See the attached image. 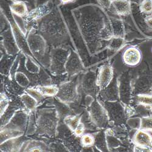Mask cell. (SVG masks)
<instances>
[{
    "instance_id": "obj_22",
    "label": "cell",
    "mask_w": 152,
    "mask_h": 152,
    "mask_svg": "<svg viewBox=\"0 0 152 152\" xmlns=\"http://www.w3.org/2000/svg\"><path fill=\"white\" fill-rule=\"evenodd\" d=\"M37 88L44 96L47 97L56 96L58 92V87L54 85H41L38 86Z\"/></svg>"
},
{
    "instance_id": "obj_31",
    "label": "cell",
    "mask_w": 152,
    "mask_h": 152,
    "mask_svg": "<svg viewBox=\"0 0 152 152\" xmlns=\"http://www.w3.org/2000/svg\"><path fill=\"white\" fill-rule=\"evenodd\" d=\"M137 102L142 105H152V96L147 95H140L137 97Z\"/></svg>"
},
{
    "instance_id": "obj_5",
    "label": "cell",
    "mask_w": 152,
    "mask_h": 152,
    "mask_svg": "<svg viewBox=\"0 0 152 152\" xmlns=\"http://www.w3.org/2000/svg\"><path fill=\"white\" fill-rule=\"evenodd\" d=\"M71 49L65 46L53 48L50 50L49 70L53 74L60 75L66 74L65 65Z\"/></svg>"
},
{
    "instance_id": "obj_18",
    "label": "cell",
    "mask_w": 152,
    "mask_h": 152,
    "mask_svg": "<svg viewBox=\"0 0 152 152\" xmlns=\"http://www.w3.org/2000/svg\"><path fill=\"white\" fill-rule=\"evenodd\" d=\"M17 57V56H11L5 53L1 58V73L2 74L7 75L8 74H10L11 68Z\"/></svg>"
},
{
    "instance_id": "obj_12",
    "label": "cell",
    "mask_w": 152,
    "mask_h": 152,
    "mask_svg": "<svg viewBox=\"0 0 152 152\" xmlns=\"http://www.w3.org/2000/svg\"><path fill=\"white\" fill-rule=\"evenodd\" d=\"M142 59V54L137 48L130 46L125 49L122 54V60L126 65L135 66L140 63Z\"/></svg>"
},
{
    "instance_id": "obj_36",
    "label": "cell",
    "mask_w": 152,
    "mask_h": 152,
    "mask_svg": "<svg viewBox=\"0 0 152 152\" xmlns=\"http://www.w3.org/2000/svg\"><path fill=\"white\" fill-rule=\"evenodd\" d=\"M52 0H35V7L45 5L46 4H48ZM58 1H59V0H58Z\"/></svg>"
},
{
    "instance_id": "obj_39",
    "label": "cell",
    "mask_w": 152,
    "mask_h": 152,
    "mask_svg": "<svg viewBox=\"0 0 152 152\" xmlns=\"http://www.w3.org/2000/svg\"><path fill=\"white\" fill-rule=\"evenodd\" d=\"M146 23L148 26L152 29V17H150L146 19Z\"/></svg>"
},
{
    "instance_id": "obj_2",
    "label": "cell",
    "mask_w": 152,
    "mask_h": 152,
    "mask_svg": "<svg viewBox=\"0 0 152 152\" xmlns=\"http://www.w3.org/2000/svg\"><path fill=\"white\" fill-rule=\"evenodd\" d=\"M73 13L87 45L91 49H95L97 40H101L100 33L105 23L99 17L93 18L90 15V10L86 9L80 8L74 10Z\"/></svg>"
},
{
    "instance_id": "obj_4",
    "label": "cell",
    "mask_w": 152,
    "mask_h": 152,
    "mask_svg": "<svg viewBox=\"0 0 152 152\" xmlns=\"http://www.w3.org/2000/svg\"><path fill=\"white\" fill-rule=\"evenodd\" d=\"M60 118L56 109H42L38 111L37 118V133L54 136L57 132Z\"/></svg>"
},
{
    "instance_id": "obj_10",
    "label": "cell",
    "mask_w": 152,
    "mask_h": 152,
    "mask_svg": "<svg viewBox=\"0 0 152 152\" xmlns=\"http://www.w3.org/2000/svg\"><path fill=\"white\" fill-rule=\"evenodd\" d=\"M113 69L109 64L101 66L98 71L96 78L97 86L100 90H104L111 84L113 79Z\"/></svg>"
},
{
    "instance_id": "obj_32",
    "label": "cell",
    "mask_w": 152,
    "mask_h": 152,
    "mask_svg": "<svg viewBox=\"0 0 152 152\" xmlns=\"http://www.w3.org/2000/svg\"><path fill=\"white\" fill-rule=\"evenodd\" d=\"M9 106L7 97L4 93L1 94V116L6 111Z\"/></svg>"
},
{
    "instance_id": "obj_3",
    "label": "cell",
    "mask_w": 152,
    "mask_h": 152,
    "mask_svg": "<svg viewBox=\"0 0 152 152\" xmlns=\"http://www.w3.org/2000/svg\"><path fill=\"white\" fill-rule=\"evenodd\" d=\"M37 29H34L29 32L27 36V41L31 51L34 56L44 66H49L50 50L49 45L46 40Z\"/></svg>"
},
{
    "instance_id": "obj_11",
    "label": "cell",
    "mask_w": 152,
    "mask_h": 152,
    "mask_svg": "<svg viewBox=\"0 0 152 152\" xmlns=\"http://www.w3.org/2000/svg\"><path fill=\"white\" fill-rule=\"evenodd\" d=\"M83 69L84 66L79 54L71 49L65 65L66 74L68 77H72L82 71Z\"/></svg>"
},
{
    "instance_id": "obj_9",
    "label": "cell",
    "mask_w": 152,
    "mask_h": 152,
    "mask_svg": "<svg viewBox=\"0 0 152 152\" xmlns=\"http://www.w3.org/2000/svg\"><path fill=\"white\" fill-rule=\"evenodd\" d=\"M27 121L28 115L26 111H18L15 112L10 121L4 126L1 128V130H14L24 132L26 129Z\"/></svg>"
},
{
    "instance_id": "obj_14",
    "label": "cell",
    "mask_w": 152,
    "mask_h": 152,
    "mask_svg": "<svg viewBox=\"0 0 152 152\" xmlns=\"http://www.w3.org/2000/svg\"><path fill=\"white\" fill-rule=\"evenodd\" d=\"M9 7L13 15L24 18L29 13V7L26 3L21 1L9 0Z\"/></svg>"
},
{
    "instance_id": "obj_24",
    "label": "cell",
    "mask_w": 152,
    "mask_h": 152,
    "mask_svg": "<svg viewBox=\"0 0 152 152\" xmlns=\"http://www.w3.org/2000/svg\"><path fill=\"white\" fill-rule=\"evenodd\" d=\"M125 44L124 38L122 37H113L110 43L108 45L109 49L112 50H118L124 46Z\"/></svg>"
},
{
    "instance_id": "obj_21",
    "label": "cell",
    "mask_w": 152,
    "mask_h": 152,
    "mask_svg": "<svg viewBox=\"0 0 152 152\" xmlns=\"http://www.w3.org/2000/svg\"><path fill=\"white\" fill-rule=\"evenodd\" d=\"M23 132L14 130H1V144L9 140V139L18 137L24 134Z\"/></svg>"
},
{
    "instance_id": "obj_38",
    "label": "cell",
    "mask_w": 152,
    "mask_h": 152,
    "mask_svg": "<svg viewBox=\"0 0 152 152\" xmlns=\"http://www.w3.org/2000/svg\"><path fill=\"white\" fill-rule=\"evenodd\" d=\"M74 1L75 0H59V3L61 5H66V4H69Z\"/></svg>"
},
{
    "instance_id": "obj_19",
    "label": "cell",
    "mask_w": 152,
    "mask_h": 152,
    "mask_svg": "<svg viewBox=\"0 0 152 152\" xmlns=\"http://www.w3.org/2000/svg\"><path fill=\"white\" fill-rule=\"evenodd\" d=\"M113 34V37H122L125 36V28L124 23L119 19L111 18L110 20Z\"/></svg>"
},
{
    "instance_id": "obj_15",
    "label": "cell",
    "mask_w": 152,
    "mask_h": 152,
    "mask_svg": "<svg viewBox=\"0 0 152 152\" xmlns=\"http://www.w3.org/2000/svg\"><path fill=\"white\" fill-rule=\"evenodd\" d=\"M134 141L137 147L143 148H152V137L145 130L136 132L134 137Z\"/></svg>"
},
{
    "instance_id": "obj_33",
    "label": "cell",
    "mask_w": 152,
    "mask_h": 152,
    "mask_svg": "<svg viewBox=\"0 0 152 152\" xmlns=\"http://www.w3.org/2000/svg\"><path fill=\"white\" fill-rule=\"evenodd\" d=\"M141 127L143 130H152V118H144L142 119Z\"/></svg>"
},
{
    "instance_id": "obj_40",
    "label": "cell",
    "mask_w": 152,
    "mask_h": 152,
    "mask_svg": "<svg viewBox=\"0 0 152 152\" xmlns=\"http://www.w3.org/2000/svg\"><path fill=\"white\" fill-rule=\"evenodd\" d=\"M149 133L150 134V135H151V137H152V130H149Z\"/></svg>"
},
{
    "instance_id": "obj_20",
    "label": "cell",
    "mask_w": 152,
    "mask_h": 152,
    "mask_svg": "<svg viewBox=\"0 0 152 152\" xmlns=\"http://www.w3.org/2000/svg\"><path fill=\"white\" fill-rule=\"evenodd\" d=\"M21 101L24 106L30 111H33L37 105V101L28 93H23L21 95Z\"/></svg>"
},
{
    "instance_id": "obj_17",
    "label": "cell",
    "mask_w": 152,
    "mask_h": 152,
    "mask_svg": "<svg viewBox=\"0 0 152 152\" xmlns=\"http://www.w3.org/2000/svg\"><path fill=\"white\" fill-rule=\"evenodd\" d=\"M21 137L12 138L1 144L2 151H18L21 147L22 139Z\"/></svg>"
},
{
    "instance_id": "obj_13",
    "label": "cell",
    "mask_w": 152,
    "mask_h": 152,
    "mask_svg": "<svg viewBox=\"0 0 152 152\" xmlns=\"http://www.w3.org/2000/svg\"><path fill=\"white\" fill-rule=\"evenodd\" d=\"M109 10L119 16H127L132 8L129 0H113Z\"/></svg>"
},
{
    "instance_id": "obj_30",
    "label": "cell",
    "mask_w": 152,
    "mask_h": 152,
    "mask_svg": "<svg viewBox=\"0 0 152 152\" xmlns=\"http://www.w3.org/2000/svg\"><path fill=\"white\" fill-rule=\"evenodd\" d=\"M26 93H28L29 95H31L32 97H33L38 102H40L41 100L43 99L44 96L40 93V91L37 89V88H27L26 90Z\"/></svg>"
},
{
    "instance_id": "obj_29",
    "label": "cell",
    "mask_w": 152,
    "mask_h": 152,
    "mask_svg": "<svg viewBox=\"0 0 152 152\" xmlns=\"http://www.w3.org/2000/svg\"><path fill=\"white\" fill-rule=\"evenodd\" d=\"M95 142V139L90 134H83L81 137V144L83 146L88 147L94 145Z\"/></svg>"
},
{
    "instance_id": "obj_26",
    "label": "cell",
    "mask_w": 152,
    "mask_h": 152,
    "mask_svg": "<svg viewBox=\"0 0 152 152\" xmlns=\"http://www.w3.org/2000/svg\"><path fill=\"white\" fill-rule=\"evenodd\" d=\"M46 150V145L39 141L30 142V143L27 144V147L24 148V150L26 151H43Z\"/></svg>"
},
{
    "instance_id": "obj_34",
    "label": "cell",
    "mask_w": 152,
    "mask_h": 152,
    "mask_svg": "<svg viewBox=\"0 0 152 152\" xmlns=\"http://www.w3.org/2000/svg\"><path fill=\"white\" fill-rule=\"evenodd\" d=\"M113 0H97L100 6L105 9H109Z\"/></svg>"
},
{
    "instance_id": "obj_8",
    "label": "cell",
    "mask_w": 152,
    "mask_h": 152,
    "mask_svg": "<svg viewBox=\"0 0 152 152\" xmlns=\"http://www.w3.org/2000/svg\"><path fill=\"white\" fill-rule=\"evenodd\" d=\"M1 37L2 38V46L5 53L11 56H18L21 50L17 45L11 27L3 31Z\"/></svg>"
},
{
    "instance_id": "obj_37",
    "label": "cell",
    "mask_w": 152,
    "mask_h": 152,
    "mask_svg": "<svg viewBox=\"0 0 152 152\" xmlns=\"http://www.w3.org/2000/svg\"><path fill=\"white\" fill-rule=\"evenodd\" d=\"M15 1H24L25 3H26L28 6V4H29V7H31V8H32V9L35 7V0H15Z\"/></svg>"
},
{
    "instance_id": "obj_7",
    "label": "cell",
    "mask_w": 152,
    "mask_h": 152,
    "mask_svg": "<svg viewBox=\"0 0 152 152\" xmlns=\"http://www.w3.org/2000/svg\"><path fill=\"white\" fill-rule=\"evenodd\" d=\"M89 114L93 123L99 127H105L109 116L104 107L97 101H94L89 107Z\"/></svg>"
},
{
    "instance_id": "obj_28",
    "label": "cell",
    "mask_w": 152,
    "mask_h": 152,
    "mask_svg": "<svg viewBox=\"0 0 152 152\" xmlns=\"http://www.w3.org/2000/svg\"><path fill=\"white\" fill-rule=\"evenodd\" d=\"M139 10L144 14H150L152 12V0H142L139 5Z\"/></svg>"
},
{
    "instance_id": "obj_25",
    "label": "cell",
    "mask_w": 152,
    "mask_h": 152,
    "mask_svg": "<svg viewBox=\"0 0 152 152\" xmlns=\"http://www.w3.org/2000/svg\"><path fill=\"white\" fill-rule=\"evenodd\" d=\"M14 78L17 83L23 88H27L31 83L28 76L23 72L17 71L15 74Z\"/></svg>"
},
{
    "instance_id": "obj_35",
    "label": "cell",
    "mask_w": 152,
    "mask_h": 152,
    "mask_svg": "<svg viewBox=\"0 0 152 152\" xmlns=\"http://www.w3.org/2000/svg\"><path fill=\"white\" fill-rule=\"evenodd\" d=\"M84 130H85V126L83 123L80 122L79 125L77 126V128L76 129L74 132V133L77 137L81 136L83 135L84 133Z\"/></svg>"
},
{
    "instance_id": "obj_27",
    "label": "cell",
    "mask_w": 152,
    "mask_h": 152,
    "mask_svg": "<svg viewBox=\"0 0 152 152\" xmlns=\"http://www.w3.org/2000/svg\"><path fill=\"white\" fill-rule=\"evenodd\" d=\"M15 113L14 107L9 106L6 111L1 116V128L4 126L10 121Z\"/></svg>"
},
{
    "instance_id": "obj_1",
    "label": "cell",
    "mask_w": 152,
    "mask_h": 152,
    "mask_svg": "<svg viewBox=\"0 0 152 152\" xmlns=\"http://www.w3.org/2000/svg\"><path fill=\"white\" fill-rule=\"evenodd\" d=\"M37 31L53 48L70 45L69 31L57 6L38 21Z\"/></svg>"
},
{
    "instance_id": "obj_16",
    "label": "cell",
    "mask_w": 152,
    "mask_h": 152,
    "mask_svg": "<svg viewBox=\"0 0 152 152\" xmlns=\"http://www.w3.org/2000/svg\"><path fill=\"white\" fill-rule=\"evenodd\" d=\"M97 86L96 78L93 72H88L83 77L82 82L83 90L86 94L93 95Z\"/></svg>"
},
{
    "instance_id": "obj_41",
    "label": "cell",
    "mask_w": 152,
    "mask_h": 152,
    "mask_svg": "<svg viewBox=\"0 0 152 152\" xmlns=\"http://www.w3.org/2000/svg\"><path fill=\"white\" fill-rule=\"evenodd\" d=\"M151 110H152V108H151Z\"/></svg>"
},
{
    "instance_id": "obj_6",
    "label": "cell",
    "mask_w": 152,
    "mask_h": 152,
    "mask_svg": "<svg viewBox=\"0 0 152 152\" xmlns=\"http://www.w3.org/2000/svg\"><path fill=\"white\" fill-rule=\"evenodd\" d=\"M77 82L74 79L60 84L57 98L65 104L74 103L77 99Z\"/></svg>"
},
{
    "instance_id": "obj_23",
    "label": "cell",
    "mask_w": 152,
    "mask_h": 152,
    "mask_svg": "<svg viewBox=\"0 0 152 152\" xmlns=\"http://www.w3.org/2000/svg\"><path fill=\"white\" fill-rule=\"evenodd\" d=\"M63 121H64L65 124L67 126V127L69 128L72 132H74L75 130L77 128V126L81 122L80 116L71 115L65 117L63 119Z\"/></svg>"
}]
</instances>
